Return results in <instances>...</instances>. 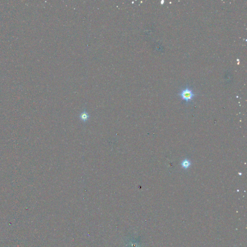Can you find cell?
<instances>
[{
	"label": "cell",
	"mask_w": 247,
	"mask_h": 247,
	"mask_svg": "<svg viewBox=\"0 0 247 247\" xmlns=\"http://www.w3.org/2000/svg\"><path fill=\"white\" fill-rule=\"evenodd\" d=\"M178 95L181 97L182 100L185 101L186 103H188L193 99L196 95L191 88L187 86L178 93Z\"/></svg>",
	"instance_id": "cell-1"
},
{
	"label": "cell",
	"mask_w": 247,
	"mask_h": 247,
	"mask_svg": "<svg viewBox=\"0 0 247 247\" xmlns=\"http://www.w3.org/2000/svg\"><path fill=\"white\" fill-rule=\"evenodd\" d=\"M90 115L87 112L86 109H84L83 112L80 114L79 118L83 122H86L89 119Z\"/></svg>",
	"instance_id": "cell-2"
},
{
	"label": "cell",
	"mask_w": 247,
	"mask_h": 247,
	"mask_svg": "<svg viewBox=\"0 0 247 247\" xmlns=\"http://www.w3.org/2000/svg\"><path fill=\"white\" fill-rule=\"evenodd\" d=\"M191 161L187 158L183 159L181 162V166L184 170H187L191 165Z\"/></svg>",
	"instance_id": "cell-3"
},
{
	"label": "cell",
	"mask_w": 247,
	"mask_h": 247,
	"mask_svg": "<svg viewBox=\"0 0 247 247\" xmlns=\"http://www.w3.org/2000/svg\"><path fill=\"white\" fill-rule=\"evenodd\" d=\"M164 3V0H162V1H161V4H163Z\"/></svg>",
	"instance_id": "cell-4"
}]
</instances>
